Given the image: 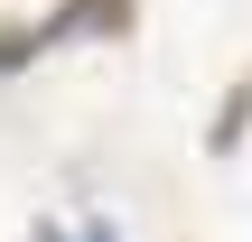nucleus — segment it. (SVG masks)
Masks as SVG:
<instances>
[{"label":"nucleus","mask_w":252,"mask_h":242,"mask_svg":"<svg viewBox=\"0 0 252 242\" xmlns=\"http://www.w3.org/2000/svg\"><path fill=\"white\" fill-rule=\"evenodd\" d=\"M122 19H131V0H56L37 28H0V75L28 65V56H47L56 37H103V28H122Z\"/></svg>","instance_id":"obj_1"},{"label":"nucleus","mask_w":252,"mask_h":242,"mask_svg":"<svg viewBox=\"0 0 252 242\" xmlns=\"http://www.w3.org/2000/svg\"><path fill=\"white\" fill-rule=\"evenodd\" d=\"M75 242H122V233H112V215H94V224H75Z\"/></svg>","instance_id":"obj_2"}]
</instances>
